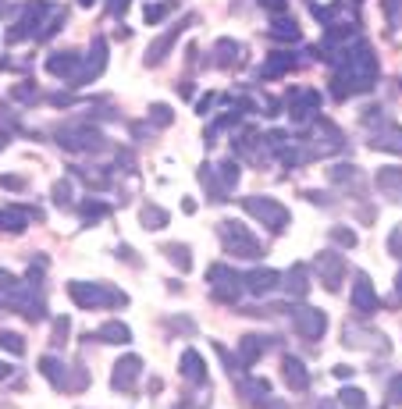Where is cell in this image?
<instances>
[{"instance_id":"cell-2","label":"cell","mask_w":402,"mask_h":409,"mask_svg":"<svg viewBox=\"0 0 402 409\" xmlns=\"http://www.w3.org/2000/svg\"><path fill=\"white\" fill-rule=\"evenodd\" d=\"M303 335H320L324 331V317L320 313H313V310H306V313H299V324H296Z\"/></svg>"},{"instance_id":"cell-11","label":"cell","mask_w":402,"mask_h":409,"mask_svg":"<svg viewBox=\"0 0 402 409\" xmlns=\"http://www.w3.org/2000/svg\"><path fill=\"white\" fill-rule=\"evenodd\" d=\"M0 377H8V367L4 363H0Z\"/></svg>"},{"instance_id":"cell-1","label":"cell","mask_w":402,"mask_h":409,"mask_svg":"<svg viewBox=\"0 0 402 409\" xmlns=\"http://www.w3.org/2000/svg\"><path fill=\"white\" fill-rule=\"evenodd\" d=\"M246 207H249V214H257V217H264V221H267L271 228H278V224L285 221V210H281V207H278L274 200H249Z\"/></svg>"},{"instance_id":"cell-10","label":"cell","mask_w":402,"mask_h":409,"mask_svg":"<svg viewBox=\"0 0 402 409\" xmlns=\"http://www.w3.org/2000/svg\"><path fill=\"white\" fill-rule=\"evenodd\" d=\"M110 4H114V11H125V4H129V0H110Z\"/></svg>"},{"instance_id":"cell-8","label":"cell","mask_w":402,"mask_h":409,"mask_svg":"<svg viewBox=\"0 0 402 409\" xmlns=\"http://www.w3.org/2000/svg\"><path fill=\"white\" fill-rule=\"evenodd\" d=\"M143 224L157 228V224H164V214H160V210H146V214H143Z\"/></svg>"},{"instance_id":"cell-6","label":"cell","mask_w":402,"mask_h":409,"mask_svg":"<svg viewBox=\"0 0 402 409\" xmlns=\"http://www.w3.org/2000/svg\"><path fill=\"white\" fill-rule=\"evenodd\" d=\"M0 345H11V353H22V338L18 335H4V331H0Z\"/></svg>"},{"instance_id":"cell-7","label":"cell","mask_w":402,"mask_h":409,"mask_svg":"<svg viewBox=\"0 0 402 409\" xmlns=\"http://www.w3.org/2000/svg\"><path fill=\"white\" fill-rule=\"evenodd\" d=\"M103 338H122V342H125V338H129V331H125L122 324H110V327H103Z\"/></svg>"},{"instance_id":"cell-3","label":"cell","mask_w":402,"mask_h":409,"mask_svg":"<svg viewBox=\"0 0 402 409\" xmlns=\"http://www.w3.org/2000/svg\"><path fill=\"white\" fill-rule=\"evenodd\" d=\"M353 303H356L360 310H370V306L377 303V299L370 296V285H367V278H360V281H356V296H353Z\"/></svg>"},{"instance_id":"cell-9","label":"cell","mask_w":402,"mask_h":409,"mask_svg":"<svg viewBox=\"0 0 402 409\" xmlns=\"http://www.w3.org/2000/svg\"><path fill=\"white\" fill-rule=\"evenodd\" d=\"M391 249H395V253H402V228L395 231V239H391Z\"/></svg>"},{"instance_id":"cell-5","label":"cell","mask_w":402,"mask_h":409,"mask_svg":"<svg viewBox=\"0 0 402 409\" xmlns=\"http://www.w3.org/2000/svg\"><path fill=\"white\" fill-rule=\"evenodd\" d=\"M22 224H25L22 214H11V210H8V214H0V228H22Z\"/></svg>"},{"instance_id":"cell-4","label":"cell","mask_w":402,"mask_h":409,"mask_svg":"<svg viewBox=\"0 0 402 409\" xmlns=\"http://www.w3.org/2000/svg\"><path fill=\"white\" fill-rule=\"evenodd\" d=\"M274 281H278V278H274V274H271V271H264V274H260V271H257V274H253V278H249V285H253V288H271V285H274Z\"/></svg>"}]
</instances>
